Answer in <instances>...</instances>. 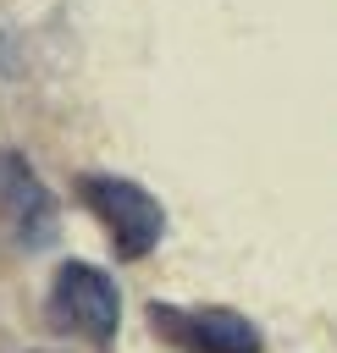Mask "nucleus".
<instances>
[{
  "label": "nucleus",
  "mask_w": 337,
  "mask_h": 353,
  "mask_svg": "<svg viewBox=\"0 0 337 353\" xmlns=\"http://www.w3.org/2000/svg\"><path fill=\"white\" fill-rule=\"evenodd\" d=\"M0 226L11 232L17 248H44L55 237V199L50 188L33 176V165L22 154L0 149Z\"/></svg>",
  "instance_id": "4"
},
{
  "label": "nucleus",
  "mask_w": 337,
  "mask_h": 353,
  "mask_svg": "<svg viewBox=\"0 0 337 353\" xmlns=\"http://www.w3.org/2000/svg\"><path fill=\"white\" fill-rule=\"evenodd\" d=\"M149 331H160L182 353H260L265 347L260 325L238 309H221V303H193V309L149 303Z\"/></svg>",
  "instance_id": "3"
},
{
  "label": "nucleus",
  "mask_w": 337,
  "mask_h": 353,
  "mask_svg": "<svg viewBox=\"0 0 337 353\" xmlns=\"http://www.w3.org/2000/svg\"><path fill=\"white\" fill-rule=\"evenodd\" d=\"M50 314H55V325H66V331L105 347L116 336V325H122V292L99 265L66 259L55 270V281H50Z\"/></svg>",
  "instance_id": "2"
},
{
  "label": "nucleus",
  "mask_w": 337,
  "mask_h": 353,
  "mask_svg": "<svg viewBox=\"0 0 337 353\" xmlns=\"http://www.w3.org/2000/svg\"><path fill=\"white\" fill-rule=\"evenodd\" d=\"M77 193H83V204L99 215V226H105V237L116 243L122 259H144V254L160 243L166 210H160V199H155L149 188H138V182H127V176H105V171H83V176H77Z\"/></svg>",
  "instance_id": "1"
}]
</instances>
